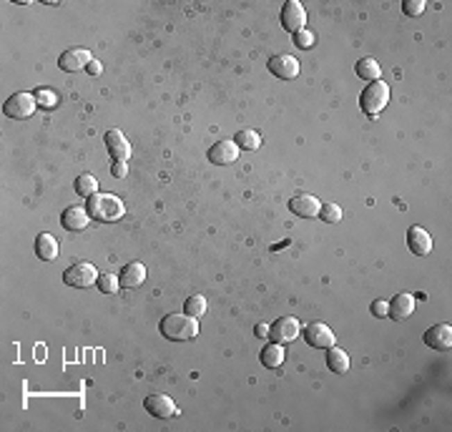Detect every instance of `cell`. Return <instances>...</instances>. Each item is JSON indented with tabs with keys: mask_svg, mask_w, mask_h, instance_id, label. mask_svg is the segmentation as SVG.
<instances>
[{
	"mask_svg": "<svg viewBox=\"0 0 452 432\" xmlns=\"http://www.w3.org/2000/svg\"><path fill=\"white\" fill-rule=\"evenodd\" d=\"M91 60H93V56L85 51V48H71V51H66L58 58V68L66 73H78L91 66Z\"/></svg>",
	"mask_w": 452,
	"mask_h": 432,
	"instance_id": "8fae6325",
	"label": "cell"
},
{
	"mask_svg": "<svg viewBox=\"0 0 452 432\" xmlns=\"http://www.w3.org/2000/svg\"><path fill=\"white\" fill-rule=\"evenodd\" d=\"M121 287L126 289H138L141 284L146 282V267L141 262H131L126 264L124 269H121Z\"/></svg>",
	"mask_w": 452,
	"mask_h": 432,
	"instance_id": "d6986e66",
	"label": "cell"
},
{
	"mask_svg": "<svg viewBox=\"0 0 452 432\" xmlns=\"http://www.w3.org/2000/svg\"><path fill=\"white\" fill-rule=\"evenodd\" d=\"M106 149L113 156V161H128L131 158V144H128V138L118 128L106 131Z\"/></svg>",
	"mask_w": 452,
	"mask_h": 432,
	"instance_id": "7c38bea8",
	"label": "cell"
},
{
	"mask_svg": "<svg viewBox=\"0 0 452 432\" xmlns=\"http://www.w3.org/2000/svg\"><path fill=\"white\" fill-rule=\"evenodd\" d=\"M206 309H209V304H206V297H201V294H194V297H189L186 299V315H191V317H203L206 315Z\"/></svg>",
	"mask_w": 452,
	"mask_h": 432,
	"instance_id": "484cf974",
	"label": "cell"
},
{
	"mask_svg": "<svg viewBox=\"0 0 452 432\" xmlns=\"http://www.w3.org/2000/svg\"><path fill=\"white\" fill-rule=\"evenodd\" d=\"M425 8H427L425 0H405L402 3V13L410 15V18H417V15L425 13Z\"/></svg>",
	"mask_w": 452,
	"mask_h": 432,
	"instance_id": "f546056e",
	"label": "cell"
},
{
	"mask_svg": "<svg viewBox=\"0 0 452 432\" xmlns=\"http://www.w3.org/2000/svg\"><path fill=\"white\" fill-rule=\"evenodd\" d=\"M407 247L415 256H427L433 251V236L427 234L422 226H410L407 229Z\"/></svg>",
	"mask_w": 452,
	"mask_h": 432,
	"instance_id": "5bb4252c",
	"label": "cell"
},
{
	"mask_svg": "<svg viewBox=\"0 0 452 432\" xmlns=\"http://www.w3.org/2000/svg\"><path fill=\"white\" fill-rule=\"evenodd\" d=\"M327 367L332 369L335 374H344L349 369V357H347V352L344 349H340L335 344V347H329L327 349Z\"/></svg>",
	"mask_w": 452,
	"mask_h": 432,
	"instance_id": "7402d4cb",
	"label": "cell"
},
{
	"mask_svg": "<svg viewBox=\"0 0 452 432\" xmlns=\"http://www.w3.org/2000/svg\"><path fill=\"white\" fill-rule=\"evenodd\" d=\"M38 108V101H35V93H13L10 99L3 103V113L8 118H15V121H23V118H31Z\"/></svg>",
	"mask_w": 452,
	"mask_h": 432,
	"instance_id": "277c9868",
	"label": "cell"
},
{
	"mask_svg": "<svg viewBox=\"0 0 452 432\" xmlns=\"http://www.w3.org/2000/svg\"><path fill=\"white\" fill-rule=\"evenodd\" d=\"M301 332V324L296 317H279V319L269 327V340L271 342H279V344H289V342H294Z\"/></svg>",
	"mask_w": 452,
	"mask_h": 432,
	"instance_id": "8992f818",
	"label": "cell"
},
{
	"mask_svg": "<svg viewBox=\"0 0 452 432\" xmlns=\"http://www.w3.org/2000/svg\"><path fill=\"white\" fill-rule=\"evenodd\" d=\"M236 158H239V146L234 141H217V144L209 149V161L217 166H226V164H234Z\"/></svg>",
	"mask_w": 452,
	"mask_h": 432,
	"instance_id": "2e32d148",
	"label": "cell"
},
{
	"mask_svg": "<svg viewBox=\"0 0 452 432\" xmlns=\"http://www.w3.org/2000/svg\"><path fill=\"white\" fill-rule=\"evenodd\" d=\"M372 315L374 317H387V315H390V304H387L385 299L372 301Z\"/></svg>",
	"mask_w": 452,
	"mask_h": 432,
	"instance_id": "d6a6232c",
	"label": "cell"
},
{
	"mask_svg": "<svg viewBox=\"0 0 452 432\" xmlns=\"http://www.w3.org/2000/svg\"><path fill=\"white\" fill-rule=\"evenodd\" d=\"M254 334L259 337V340H269V324H256Z\"/></svg>",
	"mask_w": 452,
	"mask_h": 432,
	"instance_id": "836d02e7",
	"label": "cell"
},
{
	"mask_svg": "<svg viewBox=\"0 0 452 432\" xmlns=\"http://www.w3.org/2000/svg\"><path fill=\"white\" fill-rule=\"evenodd\" d=\"M412 312H415V294L400 292V294H394L392 301H390V315L387 317L394 322H405Z\"/></svg>",
	"mask_w": 452,
	"mask_h": 432,
	"instance_id": "e0dca14e",
	"label": "cell"
},
{
	"mask_svg": "<svg viewBox=\"0 0 452 432\" xmlns=\"http://www.w3.org/2000/svg\"><path fill=\"white\" fill-rule=\"evenodd\" d=\"M144 407H146V413L156 419H169L178 415L176 402H174L169 394H151V397H146Z\"/></svg>",
	"mask_w": 452,
	"mask_h": 432,
	"instance_id": "30bf717a",
	"label": "cell"
},
{
	"mask_svg": "<svg viewBox=\"0 0 452 432\" xmlns=\"http://www.w3.org/2000/svg\"><path fill=\"white\" fill-rule=\"evenodd\" d=\"M85 209H88L91 219H96V222H103V224L121 222V219L126 216L124 199L116 197V194H93V197H88Z\"/></svg>",
	"mask_w": 452,
	"mask_h": 432,
	"instance_id": "6da1fadb",
	"label": "cell"
},
{
	"mask_svg": "<svg viewBox=\"0 0 452 432\" xmlns=\"http://www.w3.org/2000/svg\"><path fill=\"white\" fill-rule=\"evenodd\" d=\"M390 103V88L385 81H372V83L362 91L360 96V108L362 113H367L369 118H377Z\"/></svg>",
	"mask_w": 452,
	"mask_h": 432,
	"instance_id": "3957f363",
	"label": "cell"
},
{
	"mask_svg": "<svg viewBox=\"0 0 452 432\" xmlns=\"http://www.w3.org/2000/svg\"><path fill=\"white\" fill-rule=\"evenodd\" d=\"M234 144L244 151H256L262 146V136H259L254 128H244V131H239L234 136Z\"/></svg>",
	"mask_w": 452,
	"mask_h": 432,
	"instance_id": "cb8c5ba5",
	"label": "cell"
},
{
	"mask_svg": "<svg viewBox=\"0 0 452 432\" xmlns=\"http://www.w3.org/2000/svg\"><path fill=\"white\" fill-rule=\"evenodd\" d=\"M284 360H287V352H284V344H279V342H271L262 349V365L269 367V369L282 367Z\"/></svg>",
	"mask_w": 452,
	"mask_h": 432,
	"instance_id": "44dd1931",
	"label": "cell"
},
{
	"mask_svg": "<svg viewBox=\"0 0 452 432\" xmlns=\"http://www.w3.org/2000/svg\"><path fill=\"white\" fill-rule=\"evenodd\" d=\"M60 224H63V229H68V231H83L85 226L91 224V214H88V209H83V206H71V209L63 211Z\"/></svg>",
	"mask_w": 452,
	"mask_h": 432,
	"instance_id": "ac0fdd59",
	"label": "cell"
},
{
	"mask_svg": "<svg viewBox=\"0 0 452 432\" xmlns=\"http://www.w3.org/2000/svg\"><path fill=\"white\" fill-rule=\"evenodd\" d=\"M425 344L427 347L437 349V352H447L452 347V327L450 324H435L425 332Z\"/></svg>",
	"mask_w": 452,
	"mask_h": 432,
	"instance_id": "4fadbf2b",
	"label": "cell"
},
{
	"mask_svg": "<svg viewBox=\"0 0 452 432\" xmlns=\"http://www.w3.org/2000/svg\"><path fill=\"white\" fill-rule=\"evenodd\" d=\"M161 334H164L166 340L171 342H186V340H194L199 334V319L191 315H169L161 319L158 324Z\"/></svg>",
	"mask_w": 452,
	"mask_h": 432,
	"instance_id": "7a4b0ae2",
	"label": "cell"
},
{
	"mask_svg": "<svg viewBox=\"0 0 452 432\" xmlns=\"http://www.w3.org/2000/svg\"><path fill=\"white\" fill-rule=\"evenodd\" d=\"M35 256L43 259V262H56L58 259V242H56V236L48 234V231L35 236Z\"/></svg>",
	"mask_w": 452,
	"mask_h": 432,
	"instance_id": "ffe728a7",
	"label": "cell"
},
{
	"mask_svg": "<svg viewBox=\"0 0 452 432\" xmlns=\"http://www.w3.org/2000/svg\"><path fill=\"white\" fill-rule=\"evenodd\" d=\"M85 71L91 73V76H101V63L99 60H91V66L85 68Z\"/></svg>",
	"mask_w": 452,
	"mask_h": 432,
	"instance_id": "e575fe53",
	"label": "cell"
},
{
	"mask_svg": "<svg viewBox=\"0 0 452 432\" xmlns=\"http://www.w3.org/2000/svg\"><path fill=\"white\" fill-rule=\"evenodd\" d=\"M282 26H284V31H289V33H299V31H304V26H307V10H304V6H301L299 0H289V3H284Z\"/></svg>",
	"mask_w": 452,
	"mask_h": 432,
	"instance_id": "ba28073f",
	"label": "cell"
},
{
	"mask_svg": "<svg viewBox=\"0 0 452 432\" xmlns=\"http://www.w3.org/2000/svg\"><path fill=\"white\" fill-rule=\"evenodd\" d=\"M269 73L276 76V78H282V81H292L299 76V60H296L292 53L271 56V58H269Z\"/></svg>",
	"mask_w": 452,
	"mask_h": 432,
	"instance_id": "52a82bcc",
	"label": "cell"
},
{
	"mask_svg": "<svg viewBox=\"0 0 452 432\" xmlns=\"http://www.w3.org/2000/svg\"><path fill=\"white\" fill-rule=\"evenodd\" d=\"M35 101L43 108H53V106H58V93L53 91V88H38L35 91Z\"/></svg>",
	"mask_w": 452,
	"mask_h": 432,
	"instance_id": "f1b7e54d",
	"label": "cell"
},
{
	"mask_svg": "<svg viewBox=\"0 0 452 432\" xmlns=\"http://www.w3.org/2000/svg\"><path fill=\"white\" fill-rule=\"evenodd\" d=\"M304 340H307L309 347H317V349H329L335 347V332L324 324V322H312L307 324V332H304Z\"/></svg>",
	"mask_w": 452,
	"mask_h": 432,
	"instance_id": "9c48e42d",
	"label": "cell"
},
{
	"mask_svg": "<svg viewBox=\"0 0 452 432\" xmlns=\"http://www.w3.org/2000/svg\"><path fill=\"white\" fill-rule=\"evenodd\" d=\"M294 43L301 48V51H307V48H312V46L317 43V35L312 33V31H307V28H304V31L294 33Z\"/></svg>",
	"mask_w": 452,
	"mask_h": 432,
	"instance_id": "4dcf8cb0",
	"label": "cell"
},
{
	"mask_svg": "<svg viewBox=\"0 0 452 432\" xmlns=\"http://www.w3.org/2000/svg\"><path fill=\"white\" fill-rule=\"evenodd\" d=\"M76 194L83 199L99 194V181H96V176H93V174H81V176L76 178Z\"/></svg>",
	"mask_w": 452,
	"mask_h": 432,
	"instance_id": "d4e9b609",
	"label": "cell"
},
{
	"mask_svg": "<svg viewBox=\"0 0 452 432\" xmlns=\"http://www.w3.org/2000/svg\"><path fill=\"white\" fill-rule=\"evenodd\" d=\"M111 174L116 178H124V176H128V161H113V166H111Z\"/></svg>",
	"mask_w": 452,
	"mask_h": 432,
	"instance_id": "1f68e13d",
	"label": "cell"
},
{
	"mask_svg": "<svg viewBox=\"0 0 452 432\" xmlns=\"http://www.w3.org/2000/svg\"><path fill=\"white\" fill-rule=\"evenodd\" d=\"M99 272H96V267H93L91 262H78L73 264V267H68L66 272H63V282L68 284V287H76V289H88L91 284L99 282Z\"/></svg>",
	"mask_w": 452,
	"mask_h": 432,
	"instance_id": "5b68a950",
	"label": "cell"
},
{
	"mask_svg": "<svg viewBox=\"0 0 452 432\" xmlns=\"http://www.w3.org/2000/svg\"><path fill=\"white\" fill-rule=\"evenodd\" d=\"M99 289L103 292V294H116L118 289H121V276L116 274H101L99 276Z\"/></svg>",
	"mask_w": 452,
	"mask_h": 432,
	"instance_id": "83f0119b",
	"label": "cell"
},
{
	"mask_svg": "<svg viewBox=\"0 0 452 432\" xmlns=\"http://www.w3.org/2000/svg\"><path fill=\"white\" fill-rule=\"evenodd\" d=\"M321 201L312 194H299L289 201V211L294 216H301V219H312V216H319Z\"/></svg>",
	"mask_w": 452,
	"mask_h": 432,
	"instance_id": "9a60e30c",
	"label": "cell"
},
{
	"mask_svg": "<svg viewBox=\"0 0 452 432\" xmlns=\"http://www.w3.org/2000/svg\"><path fill=\"white\" fill-rule=\"evenodd\" d=\"M354 71H357V76H360L362 81H369V83H372V81H380V76H382L380 63L374 58H369V56L357 60V68H354Z\"/></svg>",
	"mask_w": 452,
	"mask_h": 432,
	"instance_id": "603a6c76",
	"label": "cell"
},
{
	"mask_svg": "<svg viewBox=\"0 0 452 432\" xmlns=\"http://www.w3.org/2000/svg\"><path fill=\"white\" fill-rule=\"evenodd\" d=\"M319 219H321V222H327V224L342 222V206H340V203H321Z\"/></svg>",
	"mask_w": 452,
	"mask_h": 432,
	"instance_id": "4316f807",
	"label": "cell"
}]
</instances>
